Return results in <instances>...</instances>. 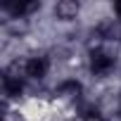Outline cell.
Wrapping results in <instances>:
<instances>
[{"label":"cell","mask_w":121,"mask_h":121,"mask_svg":"<svg viewBox=\"0 0 121 121\" xmlns=\"http://www.w3.org/2000/svg\"><path fill=\"white\" fill-rule=\"evenodd\" d=\"M81 14V5L74 3V0H57L52 5V17L62 24H71L76 22V17Z\"/></svg>","instance_id":"cell-3"},{"label":"cell","mask_w":121,"mask_h":121,"mask_svg":"<svg viewBox=\"0 0 121 121\" xmlns=\"http://www.w3.org/2000/svg\"><path fill=\"white\" fill-rule=\"evenodd\" d=\"M86 64H88V71L97 81H107L109 76H114V71L119 67V59H116V55L107 45H95V48L88 50Z\"/></svg>","instance_id":"cell-1"},{"label":"cell","mask_w":121,"mask_h":121,"mask_svg":"<svg viewBox=\"0 0 121 121\" xmlns=\"http://www.w3.org/2000/svg\"><path fill=\"white\" fill-rule=\"evenodd\" d=\"M112 17H114V19L121 24V0H116V3L112 5Z\"/></svg>","instance_id":"cell-4"},{"label":"cell","mask_w":121,"mask_h":121,"mask_svg":"<svg viewBox=\"0 0 121 121\" xmlns=\"http://www.w3.org/2000/svg\"><path fill=\"white\" fill-rule=\"evenodd\" d=\"M50 69H52V62L50 57L45 55H29L22 59V76L26 81H45L50 76Z\"/></svg>","instance_id":"cell-2"}]
</instances>
